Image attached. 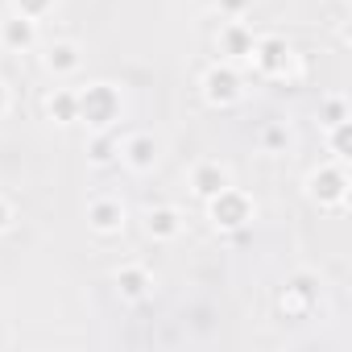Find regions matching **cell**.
Segmentation results:
<instances>
[{"mask_svg":"<svg viewBox=\"0 0 352 352\" xmlns=\"http://www.w3.org/2000/svg\"><path fill=\"white\" fill-rule=\"evenodd\" d=\"M75 96H79V120L87 129H96V133L112 129L120 120V112H124V100H120V91L112 83H87Z\"/></svg>","mask_w":352,"mask_h":352,"instance_id":"obj_1","label":"cell"},{"mask_svg":"<svg viewBox=\"0 0 352 352\" xmlns=\"http://www.w3.org/2000/svg\"><path fill=\"white\" fill-rule=\"evenodd\" d=\"M253 216H257L253 199H249L245 191H236L232 183H228L220 195L208 199V220L216 224V232H241V228L253 224Z\"/></svg>","mask_w":352,"mask_h":352,"instance_id":"obj_2","label":"cell"},{"mask_svg":"<svg viewBox=\"0 0 352 352\" xmlns=\"http://www.w3.org/2000/svg\"><path fill=\"white\" fill-rule=\"evenodd\" d=\"M348 187L352 183H348L344 162H327V166H319V170L307 174V195L319 208H344L348 204Z\"/></svg>","mask_w":352,"mask_h":352,"instance_id":"obj_3","label":"cell"},{"mask_svg":"<svg viewBox=\"0 0 352 352\" xmlns=\"http://www.w3.org/2000/svg\"><path fill=\"white\" fill-rule=\"evenodd\" d=\"M199 91H204V100L212 108H232L245 96V79H241V71L232 63H212L204 71V79H199Z\"/></svg>","mask_w":352,"mask_h":352,"instance_id":"obj_4","label":"cell"},{"mask_svg":"<svg viewBox=\"0 0 352 352\" xmlns=\"http://www.w3.org/2000/svg\"><path fill=\"white\" fill-rule=\"evenodd\" d=\"M249 63H253L257 75H265V79H282V75L290 71V63H294V50H290V42H286L282 34H261V38H253Z\"/></svg>","mask_w":352,"mask_h":352,"instance_id":"obj_5","label":"cell"},{"mask_svg":"<svg viewBox=\"0 0 352 352\" xmlns=\"http://www.w3.org/2000/svg\"><path fill=\"white\" fill-rule=\"evenodd\" d=\"M315 307H319V282L311 274H294L278 294V311L286 319H307Z\"/></svg>","mask_w":352,"mask_h":352,"instance_id":"obj_6","label":"cell"},{"mask_svg":"<svg viewBox=\"0 0 352 352\" xmlns=\"http://www.w3.org/2000/svg\"><path fill=\"white\" fill-rule=\"evenodd\" d=\"M120 157L129 162V170L149 174V170L157 166V157H162V145H157L153 133H129V137L120 141Z\"/></svg>","mask_w":352,"mask_h":352,"instance_id":"obj_7","label":"cell"},{"mask_svg":"<svg viewBox=\"0 0 352 352\" xmlns=\"http://www.w3.org/2000/svg\"><path fill=\"white\" fill-rule=\"evenodd\" d=\"M87 228L100 236H116L124 228V204L116 195H96L87 204Z\"/></svg>","mask_w":352,"mask_h":352,"instance_id":"obj_8","label":"cell"},{"mask_svg":"<svg viewBox=\"0 0 352 352\" xmlns=\"http://www.w3.org/2000/svg\"><path fill=\"white\" fill-rule=\"evenodd\" d=\"M232 183V174H228V166L224 162H195L191 166V191H195V199H212V195H220L224 187Z\"/></svg>","mask_w":352,"mask_h":352,"instance_id":"obj_9","label":"cell"},{"mask_svg":"<svg viewBox=\"0 0 352 352\" xmlns=\"http://www.w3.org/2000/svg\"><path fill=\"white\" fill-rule=\"evenodd\" d=\"M0 46L13 50V54H30L38 46V21H30L21 13L5 17V21H0Z\"/></svg>","mask_w":352,"mask_h":352,"instance_id":"obj_10","label":"cell"},{"mask_svg":"<svg viewBox=\"0 0 352 352\" xmlns=\"http://www.w3.org/2000/svg\"><path fill=\"white\" fill-rule=\"evenodd\" d=\"M149 290H153V274H149L145 265L129 261V265L116 270V294H120L124 302H141V298H149Z\"/></svg>","mask_w":352,"mask_h":352,"instance_id":"obj_11","label":"cell"},{"mask_svg":"<svg viewBox=\"0 0 352 352\" xmlns=\"http://www.w3.org/2000/svg\"><path fill=\"white\" fill-rule=\"evenodd\" d=\"M183 224H187V216L179 208H170V204H157V208L145 212V232L153 241H174V236L183 232Z\"/></svg>","mask_w":352,"mask_h":352,"instance_id":"obj_12","label":"cell"},{"mask_svg":"<svg viewBox=\"0 0 352 352\" xmlns=\"http://www.w3.org/2000/svg\"><path fill=\"white\" fill-rule=\"evenodd\" d=\"M249 50H253V30H249L241 17L224 21V25H220V54H224L228 63H241V58H249Z\"/></svg>","mask_w":352,"mask_h":352,"instance_id":"obj_13","label":"cell"},{"mask_svg":"<svg viewBox=\"0 0 352 352\" xmlns=\"http://www.w3.org/2000/svg\"><path fill=\"white\" fill-rule=\"evenodd\" d=\"M42 63H46V71H50V75L67 79V75H75V71H79V63H83V50H79L75 42H50Z\"/></svg>","mask_w":352,"mask_h":352,"instance_id":"obj_14","label":"cell"},{"mask_svg":"<svg viewBox=\"0 0 352 352\" xmlns=\"http://www.w3.org/2000/svg\"><path fill=\"white\" fill-rule=\"evenodd\" d=\"M46 116H50L54 124H75V120H79V96H75L71 87H54V91L46 96Z\"/></svg>","mask_w":352,"mask_h":352,"instance_id":"obj_15","label":"cell"},{"mask_svg":"<svg viewBox=\"0 0 352 352\" xmlns=\"http://www.w3.org/2000/svg\"><path fill=\"white\" fill-rule=\"evenodd\" d=\"M327 149L336 153V162H348V153H352V120H340V124L327 129Z\"/></svg>","mask_w":352,"mask_h":352,"instance_id":"obj_16","label":"cell"},{"mask_svg":"<svg viewBox=\"0 0 352 352\" xmlns=\"http://www.w3.org/2000/svg\"><path fill=\"white\" fill-rule=\"evenodd\" d=\"M116 153H120V141L112 137V129H104V133H100V137L91 141V149H87V157H91L96 166H108V162H112Z\"/></svg>","mask_w":352,"mask_h":352,"instance_id":"obj_17","label":"cell"},{"mask_svg":"<svg viewBox=\"0 0 352 352\" xmlns=\"http://www.w3.org/2000/svg\"><path fill=\"white\" fill-rule=\"evenodd\" d=\"M340 120H348V100H344V96H327V100L319 104V124L331 129V124H340Z\"/></svg>","mask_w":352,"mask_h":352,"instance_id":"obj_18","label":"cell"},{"mask_svg":"<svg viewBox=\"0 0 352 352\" xmlns=\"http://www.w3.org/2000/svg\"><path fill=\"white\" fill-rule=\"evenodd\" d=\"M50 9H54V0H13V13H21L30 21H42Z\"/></svg>","mask_w":352,"mask_h":352,"instance_id":"obj_19","label":"cell"},{"mask_svg":"<svg viewBox=\"0 0 352 352\" xmlns=\"http://www.w3.org/2000/svg\"><path fill=\"white\" fill-rule=\"evenodd\" d=\"M261 141H265V149H282V145H290V133L274 124V129H265V133H261Z\"/></svg>","mask_w":352,"mask_h":352,"instance_id":"obj_20","label":"cell"},{"mask_svg":"<svg viewBox=\"0 0 352 352\" xmlns=\"http://www.w3.org/2000/svg\"><path fill=\"white\" fill-rule=\"evenodd\" d=\"M249 5H253V0H216V9H220L224 17H245Z\"/></svg>","mask_w":352,"mask_h":352,"instance_id":"obj_21","label":"cell"},{"mask_svg":"<svg viewBox=\"0 0 352 352\" xmlns=\"http://www.w3.org/2000/svg\"><path fill=\"white\" fill-rule=\"evenodd\" d=\"M9 228H13V204L0 195V232H9Z\"/></svg>","mask_w":352,"mask_h":352,"instance_id":"obj_22","label":"cell"},{"mask_svg":"<svg viewBox=\"0 0 352 352\" xmlns=\"http://www.w3.org/2000/svg\"><path fill=\"white\" fill-rule=\"evenodd\" d=\"M5 112H9V87L0 83V116H5Z\"/></svg>","mask_w":352,"mask_h":352,"instance_id":"obj_23","label":"cell"}]
</instances>
